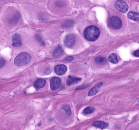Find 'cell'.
I'll use <instances>...</instances> for the list:
<instances>
[{
	"instance_id": "obj_1",
	"label": "cell",
	"mask_w": 139,
	"mask_h": 130,
	"mask_svg": "<svg viewBox=\"0 0 139 130\" xmlns=\"http://www.w3.org/2000/svg\"><path fill=\"white\" fill-rule=\"evenodd\" d=\"M100 30L95 26L87 27L85 29L83 32L85 38L89 41L94 42L97 40L100 36Z\"/></svg>"
},
{
	"instance_id": "obj_2",
	"label": "cell",
	"mask_w": 139,
	"mask_h": 130,
	"mask_svg": "<svg viewBox=\"0 0 139 130\" xmlns=\"http://www.w3.org/2000/svg\"><path fill=\"white\" fill-rule=\"evenodd\" d=\"M31 57L29 54L26 52H22L18 54L14 60V63L16 65H24L30 62Z\"/></svg>"
},
{
	"instance_id": "obj_3",
	"label": "cell",
	"mask_w": 139,
	"mask_h": 130,
	"mask_svg": "<svg viewBox=\"0 0 139 130\" xmlns=\"http://www.w3.org/2000/svg\"><path fill=\"white\" fill-rule=\"evenodd\" d=\"M109 25L111 28L115 30H119L122 27V23L119 17L114 16L109 20Z\"/></svg>"
},
{
	"instance_id": "obj_4",
	"label": "cell",
	"mask_w": 139,
	"mask_h": 130,
	"mask_svg": "<svg viewBox=\"0 0 139 130\" xmlns=\"http://www.w3.org/2000/svg\"><path fill=\"white\" fill-rule=\"evenodd\" d=\"M115 7L119 12L125 13L128 10V7L126 3L123 0H118L115 3Z\"/></svg>"
},
{
	"instance_id": "obj_5",
	"label": "cell",
	"mask_w": 139,
	"mask_h": 130,
	"mask_svg": "<svg viewBox=\"0 0 139 130\" xmlns=\"http://www.w3.org/2000/svg\"><path fill=\"white\" fill-rule=\"evenodd\" d=\"M76 38L72 34H69L66 36L64 40V44L66 47L71 48L74 45L75 43Z\"/></svg>"
},
{
	"instance_id": "obj_6",
	"label": "cell",
	"mask_w": 139,
	"mask_h": 130,
	"mask_svg": "<svg viewBox=\"0 0 139 130\" xmlns=\"http://www.w3.org/2000/svg\"><path fill=\"white\" fill-rule=\"evenodd\" d=\"M61 83V79L59 77H55L52 78L50 82V86L51 90H55L58 88Z\"/></svg>"
},
{
	"instance_id": "obj_7",
	"label": "cell",
	"mask_w": 139,
	"mask_h": 130,
	"mask_svg": "<svg viewBox=\"0 0 139 130\" xmlns=\"http://www.w3.org/2000/svg\"><path fill=\"white\" fill-rule=\"evenodd\" d=\"M67 70V67L64 65H57L55 67V71L58 75H63L65 74Z\"/></svg>"
},
{
	"instance_id": "obj_8",
	"label": "cell",
	"mask_w": 139,
	"mask_h": 130,
	"mask_svg": "<svg viewBox=\"0 0 139 130\" xmlns=\"http://www.w3.org/2000/svg\"><path fill=\"white\" fill-rule=\"evenodd\" d=\"M13 44L12 45L14 47H19L22 45L21 38L18 34H16L14 35L12 38Z\"/></svg>"
},
{
	"instance_id": "obj_9",
	"label": "cell",
	"mask_w": 139,
	"mask_h": 130,
	"mask_svg": "<svg viewBox=\"0 0 139 130\" xmlns=\"http://www.w3.org/2000/svg\"><path fill=\"white\" fill-rule=\"evenodd\" d=\"M81 80V78L79 77H75L72 76H68V78L67 80V85L68 86L74 83H79Z\"/></svg>"
},
{
	"instance_id": "obj_10",
	"label": "cell",
	"mask_w": 139,
	"mask_h": 130,
	"mask_svg": "<svg viewBox=\"0 0 139 130\" xmlns=\"http://www.w3.org/2000/svg\"><path fill=\"white\" fill-rule=\"evenodd\" d=\"M46 83V81L44 79L39 78L34 83V86L37 89H41L45 86Z\"/></svg>"
},
{
	"instance_id": "obj_11",
	"label": "cell",
	"mask_w": 139,
	"mask_h": 130,
	"mask_svg": "<svg viewBox=\"0 0 139 130\" xmlns=\"http://www.w3.org/2000/svg\"><path fill=\"white\" fill-rule=\"evenodd\" d=\"M92 125L95 127L100 128L101 129H104L105 128H107L109 124L107 123L99 121L94 122L92 124Z\"/></svg>"
},
{
	"instance_id": "obj_12",
	"label": "cell",
	"mask_w": 139,
	"mask_h": 130,
	"mask_svg": "<svg viewBox=\"0 0 139 130\" xmlns=\"http://www.w3.org/2000/svg\"><path fill=\"white\" fill-rule=\"evenodd\" d=\"M64 53L63 49L60 46L57 47L53 53V56L55 58H58L62 56Z\"/></svg>"
},
{
	"instance_id": "obj_13",
	"label": "cell",
	"mask_w": 139,
	"mask_h": 130,
	"mask_svg": "<svg viewBox=\"0 0 139 130\" xmlns=\"http://www.w3.org/2000/svg\"><path fill=\"white\" fill-rule=\"evenodd\" d=\"M129 19L135 21H139V14L135 12H130L128 14Z\"/></svg>"
},
{
	"instance_id": "obj_14",
	"label": "cell",
	"mask_w": 139,
	"mask_h": 130,
	"mask_svg": "<svg viewBox=\"0 0 139 130\" xmlns=\"http://www.w3.org/2000/svg\"><path fill=\"white\" fill-rule=\"evenodd\" d=\"M103 85L102 83H100L98 85H96L93 88L91 89L88 93V95L89 96H92V95H95L96 94H97V93L98 92V89L100 88V87L102 86Z\"/></svg>"
},
{
	"instance_id": "obj_15",
	"label": "cell",
	"mask_w": 139,
	"mask_h": 130,
	"mask_svg": "<svg viewBox=\"0 0 139 130\" xmlns=\"http://www.w3.org/2000/svg\"><path fill=\"white\" fill-rule=\"evenodd\" d=\"M95 61L97 63L100 64V65H103L106 63V60L105 58L103 57H97L95 58Z\"/></svg>"
},
{
	"instance_id": "obj_16",
	"label": "cell",
	"mask_w": 139,
	"mask_h": 130,
	"mask_svg": "<svg viewBox=\"0 0 139 130\" xmlns=\"http://www.w3.org/2000/svg\"><path fill=\"white\" fill-rule=\"evenodd\" d=\"M109 60L110 62L114 64L117 63L118 62L117 56L114 54H113L109 56Z\"/></svg>"
},
{
	"instance_id": "obj_17",
	"label": "cell",
	"mask_w": 139,
	"mask_h": 130,
	"mask_svg": "<svg viewBox=\"0 0 139 130\" xmlns=\"http://www.w3.org/2000/svg\"><path fill=\"white\" fill-rule=\"evenodd\" d=\"M95 111V109L93 107H87V108H85L83 111V114L85 115L93 113Z\"/></svg>"
},
{
	"instance_id": "obj_18",
	"label": "cell",
	"mask_w": 139,
	"mask_h": 130,
	"mask_svg": "<svg viewBox=\"0 0 139 130\" xmlns=\"http://www.w3.org/2000/svg\"><path fill=\"white\" fill-rule=\"evenodd\" d=\"M73 24V21L71 20H67L64 21L63 24H62V27L64 28H70V27Z\"/></svg>"
},
{
	"instance_id": "obj_19",
	"label": "cell",
	"mask_w": 139,
	"mask_h": 130,
	"mask_svg": "<svg viewBox=\"0 0 139 130\" xmlns=\"http://www.w3.org/2000/svg\"><path fill=\"white\" fill-rule=\"evenodd\" d=\"M62 109H63L64 110H65V111H66V112L68 113V114L70 115L71 114V109H70V107L68 105H64L62 107Z\"/></svg>"
},
{
	"instance_id": "obj_20",
	"label": "cell",
	"mask_w": 139,
	"mask_h": 130,
	"mask_svg": "<svg viewBox=\"0 0 139 130\" xmlns=\"http://www.w3.org/2000/svg\"><path fill=\"white\" fill-rule=\"evenodd\" d=\"M6 61L2 58H0V68L3 67L4 66Z\"/></svg>"
},
{
	"instance_id": "obj_21",
	"label": "cell",
	"mask_w": 139,
	"mask_h": 130,
	"mask_svg": "<svg viewBox=\"0 0 139 130\" xmlns=\"http://www.w3.org/2000/svg\"><path fill=\"white\" fill-rule=\"evenodd\" d=\"M133 55L136 57H139V50L135 51L133 52Z\"/></svg>"
},
{
	"instance_id": "obj_22",
	"label": "cell",
	"mask_w": 139,
	"mask_h": 130,
	"mask_svg": "<svg viewBox=\"0 0 139 130\" xmlns=\"http://www.w3.org/2000/svg\"><path fill=\"white\" fill-rule=\"evenodd\" d=\"M73 59V58L72 56H69L66 58V60H67V61H70V60H72Z\"/></svg>"
},
{
	"instance_id": "obj_23",
	"label": "cell",
	"mask_w": 139,
	"mask_h": 130,
	"mask_svg": "<svg viewBox=\"0 0 139 130\" xmlns=\"http://www.w3.org/2000/svg\"><path fill=\"white\" fill-rule=\"evenodd\" d=\"M138 103H139V101H138Z\"/></svg>"
}]
</instances>
